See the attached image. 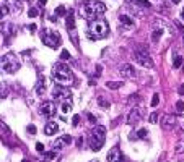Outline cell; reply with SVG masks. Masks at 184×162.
<instances>
[{"label":"cell","instance_id":"1","mask_svg":"<svg viewBox=\"0 0 184 162\" xmlns=\"http://www.w3.org/2000/svg\"><path fill=\"white\" fill-rule=\"evenodd\" d=\"M104 11H106V5L101 0H87V2H83V5L80 7V16L88 20V21L98 20Z\"/></svg>","mask_w":184,"mask_h":162},{"label":"cell","instance_id":"2","mask_svg":"<svg viewBox=\"0 0 184 162\" xmlns=\"http://www.w3.org/2000/svg\"><path fill=\"white\" fill-rule=\"evenodd\" d=\"M52 78L59 84H62V86L73 84V81H75V76L72 73V70H70L67 65H64V63H55L52 67Z\"/></svg>","mask_w":184,"mask_h":162},{"label":"cell","instance_id":"3","mask_svg":"<svg viewBox=\"0 0 184 162\" xmlns=\"http://www.w3.org/2000/svg\"><path fill=\"white\" fill-rule=\"evenodd\" d=\"M108 33H109V26L108 23H106L104 20H93V21H90V24H88V37L90 39H103L108 36Z\"/></svg>","mask_w":184,"mask_h":162},{"label":"cell","instance_id":"4","mask_svg":"<svg viewBox=\"0 0 184 162\" xmlns=\"http://www.w3.org/2000/svg\"><path fill=\"white\" fill-rule=\"evenodd\" d=\"M104 139H106V128L101 125L95 126L88 135V144L93 151H100L104 146Z\"/></svg>","mask_w":184,"mask_h":162},{"label":"cell","instance_id":"5","mask_svg":"<svg viewBox=\"0 0 184 162\" xmlns=\"http://www.w3.org/2000/svg\"><path fill=\"white\" fill-rule=\"evenodd\" d=\"M2 70L5 73H15L20 70V62L15 57V54H5L2 55Z\"/></svg>","mask_w":184,"mask_h":162},{"label":"cell","instance_id":"6","mask_svg":"<svg viewBox=\"0 0 184 162\" xmlns=\"http://www.w3.org/2000/svg\"><path fill=\"white\" fill-rule=\"evenodd\" d=\"M41 39L42 42L47 46V47H52V49H57L60 47V34L55 33V31H47V29H42L41 31Z\"/></svg>","mask_w":184,"mask_h":162},{"label":"cell","instance_id":"7","mask_svg":"<svg viewBox=\"0 0 184 162\" xmlns=\"http://www.w3.org/2000/svg\"><path fill=\"white\" fill-rule=\"evenodd\" d=\"M134 60H135L140 67L144 68H153V60L152 57L148 55V50H145V49H137L135 52H134Z\"/></svg>","mask_w":184,"mask_h":162},{"label":"cell","instance_id":"8","mask_svg":"<svg viewBox=\"0 0 184 162\" xmlns=\"http://www.w3.org/2000/svg\"><path fill=\"white\" fill-rule=\"evenodd\" d=\"M52 97H54L55 101H67V99H70V97H72V91H70L67 86L57 84V86H54Z\"/></svg>","mask_w":184,"mask_h":162},{"label":"cell","instance_id":"9","mask_svg":"<svg viewBox=\"0 0 184 162\" xmlns=\"http://www.w3.org/2000/svg\"><path fill=\"white\" fill-rule=\"evenodd\" d=\"M144 114H145V112H144L142 107H139V105L132 107V110L129 112V115H127V123H129V125H135V123H139L140 120H142Z\"/></svg>","mask_w":184,"mask_h":162},{"label":"cell","instance_id":"10","mask_svg":"<svg viewBox=\"0 0 184 162\" xmlns=\"http://www.w3.org/2000/svg\"><path fill=\"white\" fill-rule=\"evenodd\" d=\"M55 104L54 102H51V101H46V102H42L41 104V109H39V112L44 117H47V118H52L54 115H55Z\"/></svg>","mask_w":184,"mask_h":162},{"label":"cell","instance_id":"11","mask_svg":"<svg viewBox=\"0 0 184 162\" xmlns=\"http://www.w3.org/2000/svg\"><path fill=\"white\" fill-rule=\"evenodd\" d=\"M119 73H121L124 78H135L137 76L135 68H134L130 63H122V65L119 67Z\"/></svg>","mask_w":184,"mask_h":162},{"label":"cell","instance_id":"12","mask_svg":"<svg viewBox=\"0 0 184 162\" xmlns=\"http://www.w3.org/2000/svg\"><path fill=\"white\" fill-rule=\"evenodd\" d=\"M124 157H122V152L117 146H114L112 149L108 152V162H122Z\"/></svg>","mask_w":184,"mask_h":162},{"label":"cell","instance_id":"13","mask_svg":"<svg viewBox=\"0 0 184 162\" xmlns=\"http://www.w3.org/2000/svg\"><path fill=\"white\" fill-rule=\"evenodd\" d=\"M70 143H72V136L64 135V136H60V138L55 139V143H54V149H64V147L68 146Z\"/></svg>","mask_w":184,"mask_h":162},{"label":"cell","instance_id":"14","mask_svg":"<svg viewBox=\"0 0 184 162\" xmlns=\"http://www.w3.org/2000/svg\"><path fill=\"white\" fill-rule=\"evenodd\" d=\"M176 125V117L174 115H165L163 120H161V126L163 130H173Z\"/></svg>","mask_w":184,"mask_h":162},{"label":"cell","instance_id":"15","mask_svg":"<svg viewBox=\"0 0 184 162\" xmlns=\"http://www.w3.org/2000/svg\"><path fill=\"white\" fill-rule=\"evenodd\" d=\"M59 131V125L55 123V122H49V123H46V126H44V133L47 136H52V135H55V133Z\"/></svg>","mask_w":184,"mask_h":162},{"label":"cell","instance_id":"16","mask_svg":"<svg viewBox=\"0 0 184 162\" xmlns=\"http://www.w3.org/2000/svg\"><path fill=\"white\" fill-rule=\"evenodd\" d=\"M65 24H67V29L72 33L75 31V16H73V10H68L67 13V20H65Z\"/></svg>","mask_w":184,"mask_h":162},{"label":"cell","instance_id":"17","mask_svg":"<svg viewBox=\"0 0 184 162\" xmlns=\"http://www.w3.org/2000/svg\"><path fill=\"white\" fill-rule=\"evenodd\" d=\"M44 91H46V80H44V76H42V78L38 80V84H36V93H38L39 96H42V94H44Z\"/></svg>","mask_w":184,"mask_h":162},{"label":"cell","instance_id":"18","mask_svg":"<svg viewBox=\"0 0 184 162\" xmlns=\"http://www.w3.org/2000/svg\"><path fill=\"white\" fill-rule=\"evenodd\" d=\"M119 23L124 24L125 28H132V26H134V21H132L129 16H127V15H121V16H119Z\"/></svg>","mask_w":184,"mask_h":162},{"label":"cell","instance_id":"19","mask_svg":"<svg viewBox=\"0 0 184 162\" xmlns=\"http://www.w3.org/2000/svg\"><path fill=\"white\" fill-rule=\"evenodd\" d=\"M129 2L137 5V7H144V8H150V5H152L148 0H129Z\"/></svg>","mask_w":184,"mask_h":162},{"label":"cell","instance_id":"20","mask_svg":"<svg viewBox=\"0 0 184 162\" xmlns=\"http://www.w3.org/2000/svg\"><path fill=\"white\" fill-rule=\"evenodd\" d=\"M161 34H163V29H161V28H155L153 33H152V41L157 42V41L161 37Z\"/></svg>","mask_w":184,"mask_h":162},{"label":"cell","instance_id":"21","mask_svg":"<svg viewBox=\"0 0 184 162\" xmlns=\"http://www.w3.org/2000/svg\"><path fill=\"white\" fill-rule=\"evenodd\" d=\"M147 130L145 128H142V130H139V133H137V135H130L129 138L130 139H137V138H140V139H144V138H147Z\"/></svg>","mask_w":184,"mask_h":162},{"label":"cell","instance_id":"22","mask_svg":"<svg viewBox=\"0 0 184 162\" xmlns=\"http://www.w3.org/2000/svg\"><path fill=\"white\" fill-rule=\"evenodd\" d=\"M98 104H100V107H103V109H109V107H111V102H109V101H106L103 96L98 97Z\"/></svg>","mask_w":184,"mask_h":162},{"label":"cell","instance_id":"23","mask_svg":"<svg viewBox=\"0 0 184 162\" xmlns=\"http://www.w3.org/2000/svg\"><path fill=\"white\" fill-rule=\"evenodd\" d=\"M106 86L109 89H119L122 86V81H109V83H106Z\"/></svg>","mask_w":184,"mask_h":162},{"label":"cell","instance_id":"24","mask_svg":"<svg viewBox=\"0 0 184 162\" xmlns=\"http://www.w3.org/2000/svg\"><path fill=\"white\" fill-rule=\"evenodd\" d=\"M181 65H182V57H181V55H174L173 68H181Z\"/></svg>","mask_w":184,"mask_h":162},{"label":"cell","instance_id":"25","mask_svg":"<svg viewBox=\"0 0 184 162\" xmlns=\"http://www.w3.org/2000/svg\"><path fill=\"white\" fill-rule=\"evenodd\" d=\"M60 110H62V114H67V112H70V110H72V104H70V101L67 102V101H64V104L60 105Z\"/></svg>","mask_w":184,"mask_h":162},{"label":"cell","instance_id":"26","mask_svg":"<svg viewBox=\"0 0 184 162\" xmlns=\"http://www.w3.org/2000/svg\"><path fill=\"white\" fill-rule=\"evenodd\" d=\"M55 15H57V16H64V15H65L67 16V8L64 5H59L57 8H55Z\"/></svg>","mask_w":184,"mask_h":162},{"label":"cell","instance_id":"27","mask_svg":"<svg viewBox=\"0 0 184 162\" xmlns=\"http://www.w3.org/2000/svg\"><path fill=\"white\" fill-rule=\"evenodd\" d=\"M28 15H30L31 18H36V16L39 15V10L36 8V7H31V8L28 10Z\"/></svg>","mask_w":184,"mask_h":162},{"label":"cell","instance_id":"28","mask_svg":"<svg viewBox=\"0 0 184 162\" xmlns=\"http://www.w3.org/2000/svg\"><path fill=\"white\" fill-rule=\"evenodd\" d=\"M148 122H150V123H157V122H158V114H157V112L150 114V117H148Z\"/></svg>","mask_w":184,"mask_h":162},{"label":"cell","instance_id":"29","mask_svg":"<svg viewBox=\"0 0 184 162\" xmlns=\"http://www.w3.org/2000/svg\"><path fill=\"white\" fill-rule=\"evenodd\" d=\"M55 157V151H51V152H46L44 154V162H47V160H51V159H54Z\"/></svg>","mask_w":184,"mask_h":162},{"label":"cell","instance_id":"30","mask_svg":"<svg viewBox=\"0 0 184 162\" xmlns=\"http://www.w3.org/2000/svg\"><path fill=\"white\" fill-rule=\"evenodd\" d=\"M158 102H160V94H153V97H152V107H157Z\"/></svg>","mask_w":184,"mask_h":162},{"label":"cell","instance_id":"31","mask_svg":"<svg viewBox=\"0 0 184 162\" xmlns=\"http://www.w3.org/2000/svg\"><path fill=\"white\" fill-rule=\"evenodd\" d=\"M139 101H140V96H139V94H132V96L129 97V104H132V102L135 104V102H139Z\"/></svg>","mask_w":184,"mask_h":162},{"label":"cell","instance_id":"32","mask_svg":"<svg viewBox=\"0 0 184 162\" xmlns=\"http://www.w3.org/2000/svg\"><path fill=\"white\" fill-rule=\"evenodd\" d=\"M184 151V139H181V141L176 144V152H182Z\"/></svg>","mask_w":184,"mask_h":162},{"label":"cell","instance_id":"33","mask_svg":"<svg viewBox=\"0 0 184 162\" xmlns=\"http://www.w3.org/2000/svg\"><path fill=\"white\" fill-rule=\"evenodd\" d=\"M8 135H10V131H8V128H7V125L2 122V138L3 136H8Z\"/></svg>","mask_w":184,"mask_h":162},{"label":"cell","instance_id":"34","mask_svg":"<svg viewBox=\"0 0 184 162\" xmlns=\"http://www.w3.org/2000/svg\"><path fill=\"white\" fill-rule=\"evenodd\" d=\"M176 110H178V112H184V102L182 101L176 102Z\"/></svg>","mask_w":184,"mask_h":162},{"label":"cell","instance_id":"35","mask_svg":"<svg viewBox=\"0 0 184 162\" xmlns=\"http://www.w3.org/2000/svg\"><path fill=\"white\" fill-rule=\"evenodd\" d=\"M0 13H2V16H7V15H8V7H7V5H2Z\"/></svg>","mask_w":184,"mask_h":162},{"label":"cell","instance_id":"36","mask_svg":"<svg viewBox=\"0 0 184 162\" xmlns=\"http://www.w3.org/2000/svg\"><path fill=\"white\" fill-rule=\"evenodd\" d=\"M28 133H30V135H36V126H34V125H28Z\"/></svg>","mask_w":184,"mask_h":162},{"label":"cell","instance_id":"37","mask_svg":"<svg viewBox=\"0 0 184 162\" xmlns=\"http://www.w3.org/2000/svg\"><path fill=\"white\" fill-rule=\"evenodd\" d=\"M78 123H80V115H73V118H72V125L77 126Z\"/></svg>","mask_w":184,"mask_h":162},{"label":"cell","instance_id":"38","mask_svg":"<svg viewBox=\"0 0 184 162\" xmlns=\"http://www.w3.org/2000/svg\"><path fill=\"white\" fill-rule=\"evenodd\" d=\"M36 151L38 152H44V144H42V143H36Z\"/></svg>","mask_w":184,"mask_h":162},{"label":"cell","instance_id":"39","mask_svg":"<svg viewBox=\"0 0 184 162\" xmlns=\"http://www.w3.org/2000/svg\"><path fill=\"white\" fill-rule=\"evenodd\" d=\"M60 57H62L64 60H67V59H70V54H68V50H62V54H60Z\"/></svg>","mask_w":184,"mask_h":162},{"label":"cell","instance_id":"40","mask_svg":"<svg viewBox=\"0 0 184 162\" xmlns=\"http://www.w3.org/2000/svg\"><path fill=\"white\" fill-rule=\"evenodd\" d=\"M87 117H88V120H90L91 123H95V122H96V118H95L93 114H87Z\"/></svg>","mask_w":184,"mask_h":162},{"label":"cell","instance_id":"41","mask_svg":"<svg viewBox=\"0 0 184 162\" xmlns=\"http://www.w3.org/2000/svg\"><path fill=\"white\" fill-rule=\"evenodd\" d=\"M101 72H103V67L101 65H96V76H100Z\"/></svg>","mask_w":184,"mask_h":162},{"label":"cell","instance_id":"42","mask_svg":"<svg viewBox=\"0 0 184 162\" xmlns=\"http://www.w3.org/2000/svg\"><path fill=\"white\" fill-rule=\"evenodd\" d=\"M178 93H179V96H184V84H181L178 88Z\"/></svg>","mask_w":184,"mask_h":162},{"label":"cell","instance_id":"43","mask_svg":"<svg viewBox=\"0 0 184 162\" xmlns=\"http://www.w3.org/2000/svg\"><path fill=\"white\" fill-rule=\"evenodd\" d=\"M28 29H30V33H34V31H36V24H30Z\"/></svg>","mask_w":184,"mask_h":162},{"label":"cell","instance_id":"44","mask_svg":"<svg viewBox=\"0 0 184 162\" xmlns=\"http://www.w3.org/2000/svg\"><path fill=\"white\" fill-rule=\"evenodd\" d=\"M46 2H47V0H39L38 5H39V7H44V5H46Z\"/></svg>","mask_w":184,"mask_h":162},{"label":"cell","instance_id":"45","mask_svg":"<svg viewBox=\"0 0 184 162\" xmlns=\"http://www.w3.org/2000/svg\"><path fill=\"white\" fill-rule=\"evenodd\" d=\"M82 143H83V139H82V138H78V139H77V144H78L80 147H82Z\"/></svg>","mask_w":184,"mask_h":162},{"label":"cell","instance_id":"46","mask_svg":"<svg viewBox=\"0 0 184 162\" xmlns=\"http://www.w3.org/2000/svg\"><path fill=\"white\" fill-rule=\"evenodd\" d=\"M171 2H173V3H179V2H181V0H171Z\"/></svg>","mask_w":184,"mask_h":162},{"label":"cell","instance_id":"47","mask_svg":"<svg viewBox=\"0 0 184 162\" xmlns=\"http://www.w3.org/2000/svg\"><path fill=\"white\" fill-rule=\"evenodd\" d=\"M21 162H30V159H25V160H21Z\"/></svg>","mask_w":184,"mask_h":162},{"label":"cell","instance_id":"48","mask_svg":"<svg viewBox=\"0 0 184 162\" xmlns=\"http://www.w3.org/2000/svg\"><path fill=\"white\" fill-rule=\"evenodd\" d=\"M182 20H184V10H182Z\"/></svg>","mask_w":184,"mask_h":162},{"label":"cell","instance_id":"49","mask_svg":"<svg viewBox=\"0 0 184 162\" xmlns=\"http://www.w3.org/2000/svg\"><path fill=\"white\" fill-rule=\"evenodd\" d=\"M91 162H98V160H91Z\"/></svg>","mask_w":184,"mask_h":162},{"label":"cell","instance_id":"50","mask_svg":"<svg viewBox=\"0 0 184 162\" xmlns=\"http://www.w3.org/2000/svg\"><path fill=\"white\" fill-rule=\"evenodd\" d=\"M28 2H31V0H28Z\"/></svg>","mask_w":184,"mask_h":162},{"label":"cell","instance_id":"51","mask_svg":"<svg viewBox=\"0 0 184 162\" xmlns=\"http://www.w3.org/2000/svg\"><path fill=\"white\" fill-rule=\"evenodd\" d=\"M3 2H7V0H3Z\"/></svg>","mask_w":184,"mask_h":162}]
</instances>
